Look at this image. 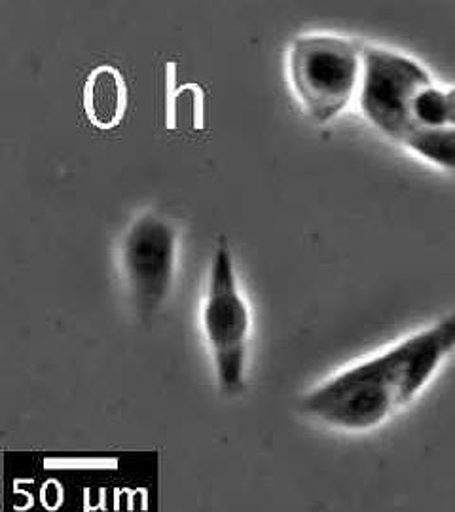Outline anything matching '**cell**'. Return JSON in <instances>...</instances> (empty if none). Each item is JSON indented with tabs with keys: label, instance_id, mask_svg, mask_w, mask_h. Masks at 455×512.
<instances>
[{
	"label": "cell",
	"instance_id": "8",
	"mask_svg": "<svg viewBox=\"0 0 455 512\" xmlns=\"http://www.w3.org/2000/svg\"><path fill=\"white\" fill-rule=\"evenodd\" d=\"M401 145L421 160L455 173V128H414Z\"/></svg>",
	"mask_w": 455,
	"mask_h": 512
},
{
	"label": "cell",
	"instance_id": "2",
	"mask_svg": "<svg viewBox=\"0 0 455 512\" xmlns=\"http://www.w3.org/2000/svg\"><path fill=\"white\" fill-rule=\"evenodd\" d=\"M363 46L336 35H302L289 50L292 92L315 124L338 118L359 93Z\"/></svg>",
	"mask_w": 455,
	"mask_h": 512
},
{
	"label": "cell",
	"instance_id": "3",
	"mask_svg": "<svg viewBox=\"0 0 455 512\" xmlns=\"http://www.w3.org/2000/svg\"><path fill=\"white\" fill-rule=\"evenodd\" d=\"M203 330L213 353L222 395H237L245 385L251 313L239 293L234 258L228 243L220 239L203 304Z\"/></svg>",
	"mask_w": 455,
	"mask_h": 512
},
{
	"label": "cell",
	"instance_id": "5",
	"mask_svg": "<svg viewBox=\"0 0 455 512\" xmlns=\"http://www.w3.org/2000/svg\"><path fill=\"white\" fill-rule=\"evenodd\" d=\"M177 234L156 215L137 220L124 238L122 268L129 293L143 313H154L169 296L175 277Z\"/></svg>",
	"mask_w": 455,
	"mask_h": 512
},
{
	"label": "cell",
	"instance_id": "1",
	"mask_svg": "<svg viewBox=\"0 0 455 512\" xmlns=\"http://www.w3.org/2000/svg\"><path fill=\"white\" fill-rule=\"evenodd\" d=\"M455 351V311L310 391L302 410L340 431H368L416 401Z\"/></svg>",
	"mask_w": 455,
	"mask_h": 512
},
{
	"label": "cell",
	"instance_id": "4",
	"mask_svg": "<svg viewBox=\"0 0 455 512\" xmlns=\"http://www.w3.org/2000/svg\"><path fill=\"white\" fill-rule=\"evenodd\" d=\"M431 82V73L414 57L363 46L359 103L366 120L389 139L402 143L412 131L410 105L416 93Z\"/></svg>",
	"mask_w": 455,
	"mask_h": 512
},
{
	"label": "cell",
	"instance_id": "7",
	"mask_svg": "<svg viewBox=\"0 0 455 512\" xmlns=\"http://www.w3.org/2000/svg\"><path fill=\"white\" fill-rule=\"evenodd\" d=\"M410 120L414 128H455V86L435 82L421 88L412 105Z\"/></svg>",
	"mask_w": 455,
	"mask_h": 512
},
{
	"label": "cell",
	"instance_id": "6",
	"mask_svg": "<svg viewBox=\"0 0 455 512\" xmlns=\"http://www.w3.org/2000/svg\"><path fill=\"white\" fill-rule=\"evenodd\" d=\"M128 109V86L116 67L101 65L84 84V110L95 128H118Z\"/></svg>",
	"mask_w": 455,
	"mask_h": 512
}]
</instances>
